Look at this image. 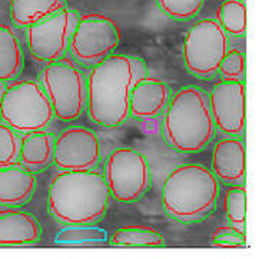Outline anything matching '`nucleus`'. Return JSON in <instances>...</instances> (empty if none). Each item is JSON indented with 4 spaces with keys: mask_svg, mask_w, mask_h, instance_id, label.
I'll list each match as a JSON object with an SVG mask.
<instances>
[{
    "mask_svg": "<svg viewBox=\"0 0 262 259\" xmlns=\"http://www.w3.org/2000/svg\"><path fill=\"white\" fill-rule=\"evenodd\" d=\"M141 59L109 55L95 64L88 77V111L93 122L102 126H119L126 122L129 99L135 83L146 77Z\"/></svg>",
    "mask_w": 262,
    "mask_h": 259,
    "instance_id": "1",
    "label": "nucleus"
},
{
    "mask_svg": "<svg viewBox=\"0 0 262 259\" xmlns=\"http://www.w3.org/2000/svg\"><path fill=\"white\" fill-rule=\"evenodd\" d=\"M112 193L106 178L89 170H62L49 188V212L68 225H89L106 212Z\"/></svg>",
    "mask_w": 262,
    "mask_h": 259,
    "instance_id": "2",
    "label": "nucleus"
},
{
    "mask_svg": "<svg viewBox=\"0 0 262 259\" xmlns=\"http://www.w3.org/2000/svg\"><path fill=\"white\" fill-rule=\"evenodd\" d=\"M215 132L209 99L204 92L188 86L175 93L165 107L163 139L179 152H198Z\"/></svg>",
    "mask_w": 262,
    "mask_h": 259,
    "instance_id": "3",
    "label": "nucleus"
},
{
    "mask_svg": "<svg viewBox=\"0 0 262 259\" xmlns=\"http://www.w3.org/2000/svg\"><path fill=\"white\" fill-rule=\"evenodd\" d=\"M220 195L218 178L202 165H182L163 183L162 206L170 217L196 221L213 209Z\"/></svg>",
    "mask_w": 262,
    "mask_h": 259,
    "instance_id": "4",
    "label": "nucleus"
},
{
    "mask_svg": "<svg viewBox=\"0 0 262 259\" xmlns=\"http://www.w3.org/2000/svg\"><path fill=\"white\" fill-rule=\"evenodd\" d=\"M2 120L19 133L45 129L55 118L49 96L33 80H19L6 86L0 98Z\"/></svg>",
    "mask_w": 262,
    "mask_h": 259,
    "instance_id": "5",
    "label": "nucleus"
},
{
    "mask_svg": "<svg viewBox=\"0 0 262 259\" xmlns=\"http://www.w3.org/2000/svg\"><path fill=\"white\" fill-rule=\"evenodd\" d=\"M40 82L56 118L75 120L85 111L88 102L85 76L72 60L57 59L50 62L40 73Z\"/></svg>",
    "mask_w": 262,
    "mask_h": 259,
    "instance_id": "6",
    "label": "nucleus"
},
{
    "mask_svg": "<svg viewBox=\"0 0 262 259\" xmlns=\"http://www.w3.org/2000/svg\"><path fill=\"white\" fill-rule=\"evenodd\" d=\"M229 50L227 32L213 19H202L192 26L184 43V59L188 70L199 77L212 76Z\"/></svg>",
    "mask_w": 262,
    "mask_h": 259,
    "instance_id": "7",
    "label": "nucleus"
},
{
    "mask_svg": "<svg viewBox=\"0 0 262 259\" xmlns=\"http://www.w3.org/2000/svg\"><path fill=\"white\" fill-rule=\"evenodd\" d=\"M121 40L118 23L103 14L91 13L79 16L72 33L69 49L78 60L96 64L114 52Z\"/></svg>",
    "mask_w": 262,
    "mask_h": 259,
    "instance_id": "8",
    "label": "nucleus"
},
{
    "mask_svg": "<svg viewBox=\"0 0 262 259\" xmlns=\"http://www.w3.org/2000/svg\"><path fill=\"white\" fill-rule=\"evenodd\" d=\"M106 182L115 199L123 203L139 199L150 183L146 158L132 147L115 149L107 158Z\"/></svg>",
    "mask_w": 262,
    "mask_h": 259,
    "instance_id": "9",
    "label": "nucleus"
},
{
    "mask_svg": "<svg viewBox=\"0 0 262 259\" xmlns=\"http://www.w3.org/2000/svg\"><path fill=\"white\" fill-rule=\"evenodd\" d=\"M79 14L69 9H62L42 20L28 26V45L32 56L39 62H53L63 56Z\"/></svg>",
    "mask_w": 262,
    "mask_h": 259,
    "instance_id": "10",
    "label": "nucleus"
},
{
    "mask_svg": "<svg viewBox=\"0 0 262 259\" xmlns=\"http://www.w3.org/2000/svg\"><path fill=\"white\" fill-rule=\"evenodd\" d=\"M208 99L215 126L231 136H241L247 125V95L244 82L224 79L213 86Z\"/></svg>",
    "mask_w": 262,
    "mask_h": 259,
    "instance_id": "11",
    "label": "nucleus"
},
{
    "mask_svg": "<svg viewBox=\"0 0 262 259\" xmlns=\"http://www.w3.org/2000/svg\"><path fill=\"white\" fill-rule=\"evenodd\" d=\"M99 159V139L86 127H71L55 140L53 162L60 170H89Z\"/></svg>",
    "mask_w": 262,
    "mask_h": 259,
    "instance_id": "12",
    "label": "nucleus"
},
{
    "mask_svg": "<svg viewBox=\"0 0 262 259\" xmlns=\"http://www.w3.org/2000/svg\"><path fill=\"white\" fill-rule=\"evenodd\" d=\"M170 99L168 84L155 77H143L135 83L129 99V113L139 118H155L165 111Z\"/></svg>",
    "mask_w": 262,
    "mask_h": 259,
    "instance_id": "13",
    "label": "nucleus"
},
{
    "mask_svg": "<svg viewBox=\"0 0 262 259\" xmlns=\"http://www.w3.org/2000/svg\"><path fill=\"white\" fill-rule=\"evenodd\" d=\"M213 175L227 183H242L247 174L245 145L236 136L220 140L212 156Z\"/></svg>",
    "mask_w": 262,
    "mask_h": 259,
    "instance_id": "14",
    "label": "nucleus"
},
{
    "mask_svg": "<svg viewBox=\"0 0 262 259\" xmlns=\"http://www.w3.org/2000/svg\"><path fill=\"white\" fill-rule=\"evenodd\" d=\"M40 233V226L28 212L12 208L0 210V246L32 245Z\"/></svg>",
    "mask_w": 262,
    "mask_h": 259,
    "instance_id": "15",
    "label": "nucleus"
},
{
    "mask_svg": "<svg viewBox=\"0 0 262 259\" xmlns=\"http://www.w3.org/2000/svg\"><path fill=\"white\" fill-rule=\"evenodd\" d=\"M36 179L32 170L13 163L0 166V203L20 205L29 201L35 192Z\"/></svg>",
    "mask_w": 262,
    "mask_h": 259,
    "instance_id": "16",
    "label": "nucleus"
},
{
    "mask_svg": "<svg viewBox=\"0 0 262 259\" xmlns=\"http://www.w3.org/2000/svg\"><path fill=\"white\" fill-rule=\"evenodd\" d=\"M55 139L43 129L28 132L20 145V165L29 170H40L53 159Z\"/></svg>",
    "mask_w": 262,
    "mask_h": 259,
    "instance_id": "17",
    "label": "nucleus"
},
{
    "mask_svg": "<svg viewBox=\"0 0 262 259\" xmlns=\"http://www.w3.org/2000/svg\"><path fill=\"white\" fill-rule=\"evenodd\" d=\"M64 9V0H12L10 16L16 26L28 28Z\"/></svg>",
    "mask_w": 262,
    "mask_h": 259,
    "instance_id": "18",
    "label": "nucleus"
},
{
    "mask_svg": "<svg viewBox=\"0 0 262 259\" xmlns=\"http://www.w3.org/2000/svg\"><path fill=\"white\" fill-rule=\"evenodd\" d=\"M23 53L17 36L10 26L0 23V79L10 80L20 73Z\"/></svg>",
    "mask_w": 262,
    "mask_h": 259,
    "instance_id": "19",
    "label": "nucleus"
},
{
    "mask_svg": "<svg viewBox=\"0 0 262 259\" xmlns=\"http://www.w3.org/2000/svg\"><path fill=\"white\" fill-rule=\"evenodd\" d=\"M112 244L118 246H136V248H152L163 245V236L161 232L154 228L130 225L123 226L114 232Z\"/></svg>",
    "mask_w": 262,
    "mask_h": 259,
    "instance_id": "20",
    "label": "nucleus"
},
{
    "mask_svg": "<svg viewBox=\"0 0 262 259\" xmlns=\"http://www.w3.org/2000/svg\"><path fill=\"white\" fill-rule=\"evenodd\" d=\"M216 21L227 32V35H245L248 26L245 3L242 0H225L216 10Z\"/></svg>",
    "mask_w": 262,
    "mask_h": 259,
    "instance_id": "21",
    "label": "nucleus"
},
{
    "mask_svg": "<svg viewBox=\"0 0 262 259\" xmlns=\"http://www.w3.org/2000/svg\"><path fill=\"white\" fill-rule=\"evenodd\" d=\"M225 212L232 226L242 228L247 224V189L241 183L229 186L225 193Z\"/></svg>",
    "mask_w": 262,
    "mask_h": 259,
    "instance_id": "22",
    "label": "nucleus"
},
{
    "mask_svg": "<svg viewBox=\"0 0 262 259\" xmlns=\"http://www.w3.org/2000/svg\"><path fill=\"white\" fill-rule=\"evenodd\" d=\"M21 139L6 123H0V166L13 165L20 155Z\"/></svg>",
    "mask_w": 262,
    "mask_h": 259,
    "instance_id": "23",
    "label": "nucleus"
},
{
    "mask_svg": "<svg viewBox=\"0 0 262 259\" xmlns=\"http://www.w3.org/2000/svg\"><path fill=\"white\" fill-rule=\"evenodd\" d=\"M205 0H158L163 13L177 20H188L198 14Z\"/></svg>",
    "mask_w": 262,
    "mask_h": 259,
    "instance_id": "24",
    "label": "nucleus"
},
{
    "mask_svg": "<svg viewBox=\"0 0 262 259\" xmlns=\"http://www.w3.org/2000/svg\"><path fill=\"white\" fill-rule=\"evenodd\" d=\"M221 75L225 80H244L245 77V56L241 50H228L220 64Z\"/></svg>",
    "mask_w": 262,
    "mask_h": 259,
    "instance_id": "25",
    "label": "nucleus"
},
{
    "mask_svg": "<svg viewBox=\"0 0 262 259\" xmlns=\"http://www.w3.org/2000/svg\"><path fill=\"white\" fill-rule=\"evenodd\" d=\"M211 244L224 248H242L247 245V236L242 228L236 226H222L213 232L211 236Z\"/></svg>",
    "mask_w": 262,
    "mask_h": 259,
    "instance_id": "26",
    "label": "nucleus"
},
{
    "mask_svg": "<svg viewBox=\"0 0 262 259\" xmlns=\"http://www.w3.org/2000/svg\"><path fill=\"white\" fill-rule=\"evenodd\" d=\"M5 91H6V82L0 79V98H2V95H3Z\"/></svg>",
    "mask_w": 262,
    "mask_h": 259,
    "instance_id": "27",
    "label": "nucleus"
}]
</instances>
